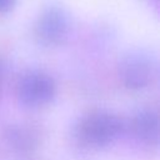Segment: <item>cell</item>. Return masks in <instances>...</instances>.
<instances>
[{
    "mask_svg": "<svg viewBox=\"0 0 160 160\" xmlns=\"http://www.w3.org/2000/svg\"><path fill=\"white\" fill-rule=\"evenodd\" d=\"M158 76V64L152 55L144 50H132L119 62V78L122 85L139 91L150 86Z\"/></svg>",
    "mask_w": 160,
    "mask_h": 160,
    "instance_id": "277c9868",
    "label": "cell"
},
{
    "mask_svg": "<svg viewBox=\"0 0 160 160\" xmlns=\"http://www.w3.org/2000/svg\"><path fill=\"white\" fill-rule=\"evenodd\" d=\"M56 92V81L44 70H26L16 82V98L19 102L28 109L48 106L54 101Z\"/></svg>",
    "mask_w": 160,
    "mask_h": 160,
    "instance_id": "7a4b0ae2",
    "label": "cell"
},
{
    "mask_svg": "<svg viewBox=\"0 0 160 160\" xmlns=\"http://www.w3.org/2000/svg\"><path fill=\"white\" fill-rule=\"evenodd\" d=\"M8 142L18 152H29L35 146V138L31 131L24 128H10L6 132Z\"/></svg>",
    "mask_w": 160,
    "mask_h": 160,
    "instance_id": "8992f818",
    "label": "cell"
},
{
    "mask_svg": "<svg viewBox=\"0 0 160 160\" xmlns=\"http://www.w3.org/2000/svg\"><path fill=\"white\" fill-rule=\"evenodd\" d=\"M2 84H4V66H2V64L0 61V92H1Z\"/></svg>",
    "mask_w": 160,
    "mask_h": 160,
    "instance_id": "ba28073f",
    "label": "cell"
},
{
    "mask_svg": "<svg viewBox=\"0 0 160 160\" xmlns=\"http://www.w3.org/2000/svg\"><path fill=\"white\" fill-rule=\"evenodd\" d=\"M125 121L108 110H94L79 119L74 128L75 142L85 150H101L125 135Z\"/></svg>",
    "mask_w": 160,
    "mask_h": 160,
    "instance_id": "6da1fadb",
    "label": "cell"
},
{
    "mask_svg": "<svg viewBox=\"0 0 160 160\" xmlns=\"http://www.w3.org/2000/svg\"><path fill=\"white\" fill-rule=\"evenodd\" d=\"M16 1L18 0H0V14L10 12L15 8Z\"/></svg>",
    "mask_w": 160,
    "mask_h": 160,
    "instance_id": "52a82bcc",
    "label": "cell"
},
{
    "mask_svg": "<svg viewBox=\"0 0 160 160\" xmlns=\"http://www.w3.org/2000/svg\"><path fill=\"white\" fill-rule=\"evenodd\" d=\"M125 134L146 149L156 148L159 144V116L151 108H141L132 114L129 121H125Z\"/></svg>",
    "mask_w": 160,
    "mask_h": 160,
    "instance_id": "5b68a950",
    "label": "cell"
},
{
    "mask_svg": "<svg viewBox=\"0 0 160 160\" xmlns=\"http://www.w3.org/2000/svg\"><path fill=\"white\" fill-rule=\"evenodd\" d=\"M72 21L69 11L59 4L45 6L39 14L34 34L39 44L46 48H56L65 44L71 34Z\"/></svg>",
    "mask_w": 160,
    "mask_h": 160,
    "instance_id": "3957f363",
    "label": "cell"
}]
</instances>
